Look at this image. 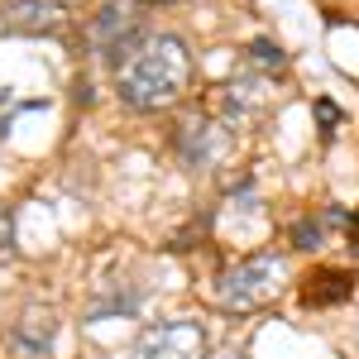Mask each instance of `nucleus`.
I'll return each instance as SVG.
<instances>
[{"label": "nucleus", "instance_id": "obj_13", "mask_svg": "<svg viewBox=\"0 0 359 359\" xmlns=\"http://www.w3.org/2000/svg\"><path fill=\"white\" fill-rule=\"evenodd\" d=\"M316 115H321V125H335V120H340V111H335L331 101H321V106H316Z\"/></svg>", "mask_w": 359, "mask_h": 359}, {"label": "nucleus", "instance_id": "obj_10", "mask_svg": "<svg viewBox=\"0 0 359 359\" xmlns=\"http://www.w3.org/2000/svg\"><path fill=\"white\" fill-rule=\"evenodd\" d=\"M249 62H254V67H259V62H264V67H283V53H278V43H269V39H254V43H249Z\"/></svg>", "mask_w": 359, "mask_h": 359}, {"label": "nucleus", "instance_id": "obj_4", "mask_svg": "<svg viewBox=\"0 0 359 359\" xmlns=\"http://www.w3.org/2000/svg\"><path fill=\"white\" fill-rule=\"evenodd\" d=\"M201 326L196 321H158L139 335L135 359H201Z\"/></svg>", "mask_w": 359, "mask_h": 359}, {"label": "nucleus", "instance_id": "obj_8", "mask_svg": "<svg viewBox=\"0 0 359 359\" xmlns=\"http://www.w3.org/2000/svg\"><path fill=\"white\" fill-rule=\"evenodd\" d=\"M225 111L230 115H245V111H259L264 106V82H254V77H240V82L225 86Z\"/></svg>", "mask_w": 359, "mask_h": 359}, {"label": "nucleus", "instance_id": "obj_2", "mask_svg": "<svg viewBox=\"0 0 359 359\" xmlns=\"http://www.w3.org/2000/svg\"><path fill=\"white\" fill-rule=\"evenodd\" d=\"M287 283V269L278 254H254V259H240L230 264L221 278H216V302L230 306V311H254V306H269L283 292Z\"/></svg>", "mask_w": 359, "mask_h": 359}, {"label": "nucleus", "instance_id": "obj_9", "mask_svg": "<svg viewBox=\"0 0 359 359\" xmlns=\"http://www.w3.org/2000/svg\"><path fill=\"white\" fill-rule=\"evenodd\" d=\"M311 283H326V287L311 292L306 302H331V297H345V292H350V273H331V269H326V273H311Z\"/></svg>", "mask_w": 359, "mask_h": 359}, {"label": "nucleus", "instance_id": "obj_11", "mask_svg": "<svg viewBox=\"0 0 359 359\" xmlns=\"http://www.w3.org/2000/svg\"><path fill=\"white\" fill-rule=\"evenodd\" d=\"M292 240L302 249H321V225L316 221H302V225H292Z\"/></svg>", "mask_w": 359, "mask_h": 359}, {"label": "nucleus", "instance_id": "obj_1", "mask_svg": "<svg viewBox=\"0 0 359 359\" xmlns=\"http://www.w3.org/2000/svg\"><path fill=\"white\" fill-rule=\"evenodd\" d=\"M192 77V53L177 34H149L139 53L120 67V96L135 111H158L177 101V91Z\"/></svg>", "mask_w": 359, "mask_h": 359}, {"label": "nucleus", "instance_id": "obj_12", "mask_svg": "<svg viewBox=\"0 0 359 359\" xmlns=\"http://www.w3.org/2000/svg\"><path fill=\"white\" fill-rule=\"evenodd\" d=\"M15 254V221H10V211L0 206V259H10Z\"/></svg>", "mask_w": 359, "mask_h": 359}, {"label": "nucleus", "instance_id": "obj_6", "mask_svg": "<svg viewBox=\"0 0 359 359\" xmlns=\"http://www.w3.org/2000/svg\"><path fill=\"white\" fill-rule=\"evenodd\" d=\"M5 25L15 34H57L67 25V5L62 0H15L5 10Z\"/></svg>", "mask_w": 359, "mask_h": 359}, {"label": "nucleus", "instance_id": "obj_5", "mask_svg": "<svg viewBox=\"0 0 359 359\" xmlns=\"http://www.w3.org/2000/svg\"><path fill=\"white\" fill-rule=\"evenodd\" d=\"M53 340H57V316L43 311V306H34V311H25L15 321V331H10V355L15 359H48Z\"/></svg>", "mask_w": 359, "mask_h": 359}, {"label": "nucleus", "instance_id": "obj_7", "mask_svg": "<svg viewBox=\"0 0 359 359\" xmlns=\"http://www.w3.org/2000/svg\"><path fill=\"white\" fill-rule=\"evenodd\" d=\"M221 125H206V120H196V125H187L182 135H177V149H182V158L187 163H211L216 154H225V139L216 135Z\"/></svg>", "mask_w": 359, "mask_h": 359}, {"label": "nucleus", "instance_id": "obj_3", "mask_svg": "<svg viewBox=\"0 0 359 359\" xmlns=\"http://www.w3.org/2000/svg\"><path fill=\"white\" fill-rule=\"evenodd\" d=\"M144 39H149V34L139 29V15L125 5V0L101 5L96 20H91V43H96V53L106 57V62H115V67H125V62L139 53Z\"/></svg>", "mask_w": 359, "mask_h": 359}, {"label": "nucleus", "instance_id": "obj_14", "mask_svg": "<svg viewBox=\"0 0 359 359\" xmlns=\"http://www.w3.org/2000/svg\"><path fill=\"white\" fill-rule=\"evenodd\" d=\"M211 359H240V355H235V350H221V355H211Z\"/></svg>", "mask_w": 359, "mask_h": 359}]
</instances>
